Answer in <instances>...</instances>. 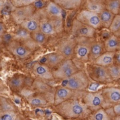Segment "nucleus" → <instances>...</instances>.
<instances>
[{"mask_svg": "<svg viewBox=\"0 0 120 120\" xmlns=\"http://www.w3.org/2000/svg\"><path fill=\"white\" fill-rule=\"evenodd\" d=\"M83 101L84 104L94 111L104 108V99L102 89L97 92L85 93L83 96Z\"/></svg>", "mask_w": 120, "mask_h": 120, "instance_id": "obj_7", "label": "nucleus"}, {"mask_svg": "<svg viewBox=\"0 0 120 120\" xmlns=\"http://www.w3.org/2000/svg\"><path fill=\"white\" fill-rule=\"evenodd\" d=\"M113 33L109 29L102 28L97 30L95 38L96 39L105 42L106 39H107Z\"/></svg>", "mask_w": 120, "mask_h": 120, "instance_id": "obj_27", "label": "nucleus"}, {"mask_svg": "<svg viewBox=\"0 0 120 120\" xmlns=\"http://www.w3.org/2000/svg\"><path fill=\"white\" fill-rule=\"evenodd\" d=\"M88 72L90 78L97 82L106 84L114 82L107 67L91 63Z\"/></svg>", "mask_w": 120, "mask_h": 120, "instance_id": "obj_4", "label": "nucleus"}, {"mask_svg": "<svg viewBox=\"0 0 120 120\" xmlns=\"http://www.w3.org/2000/svg\"><path fill=\"white\" fill-rule=\"evenodd\" d=\"M105 42L96 39L95 38L92 44L89 55V61L92 63L106 52Z\"/></svg>", "mask_w": 120, "mask_h": 120, "instance_id": "obj_14", "label": "nucleus"}, {"mask_svg": "<svg viewBox=\"0 0 120 120\" xmlns=\"http://www.w3.org/2000/svg\"><path fill=\"white\" fill-rule=\"evenodd\" d=\"M41 17L38 13H34L32 16L24 21L21 24L22 27L31 33L40 30Z\"/></svg>", "mask_w": 120, "mask_h": 120, "instance_id": "obj_12", "label": "nucleus"}, {"mask_svg": "<svg viewBox=\"0 0 120 120\" xmlns=\"http://www.w3.org/2000/svg\"><path fill=\"white\" fill-rule=\"evenodd\" d=\"M4 28L3 26L2 23H0V36L2 35L3 34V32L4 31Z\"/></svg>", "mask_w": 120, "mask_h": 120, "instance_id": "obj_43", "label": "nucleus"}, {"mask_svg": "<svg viewBox=\"0 0 120 120\" xmlns=\"http://www.w3.org/2000/svg\"><path fill=\"white\" fill-rule=\"evenodd\" d=\"M33 37L35 41L38 44H42L45 42L46 40L45 36L42 32L41 33L38 31L34 33Z\"/></svg>", "mask_w": 120, "mask_h": 120, "instance_id": "obj_35", "label": "nucleus"}, {"mask_svg": "<svg viewBox=\"0 0 120 120\" xmlns=\"http://www.w3.org/2000/svg\"><path fill=\"white\" fill-rule=\"evenodd\" d=\"M34 5L36 8H40L42 7L43 5V3L41 0H37L34 3Z\"/></svg>", "mask_w": 120, "mask_h": 120, "instance_id": "obj_41", "label": "nucleus"}, {"mask_svg": "<svg viewBox=\"0 0 120 120\" xmlns=\"http://www.w3.org/2000/svg\"><path fill=\"white\" fill-rule=\"evenodd\" d=\"M33 72L39 78L47 80L53 79V73L48 67L45 65L37 63L33 67Z\"/></svg>", "mask_w": 120, "mask_h": 120, "instance_id": "obj_17", "label": "nucleus"}, {"mask_svg": "<svg viewBox=\"0 0 120 120\" xmlns=\"http://www.w3.org/2000/svg\"><path fill=\"white\" fill-rule=\"evenodd\" d=\"M106 9L116 15L119 14L120 7V0H106Z\"/></svg>", "mask_w": 120, "mask_h": 120, "instance_id": "obj_26", "label": "nucleus"}, {"mask_svg": "<svg viewBox=\"0 0 120 120\" xmlns=\"http://www.w3.org/2000/svg\"><path fill=\"white\" fill-rule=\"evenodd\" d=\"M115 54V52L106 51L91 63L108 67L114 64Z\"/></svg>", "mask_w": 120, "mask_h": 120, "instance_id": "obj_18", "label": "nucleus"}, {"mask_svg": "<svg viewBox=\"0 0 120 120\" xmlns=\"http://www.w3.org/2000/svg\"><path fill=\"white\" fill-rule=\"evenodd\" d=\"M116 82H118V85H119V87L120 88V79H119L118 81H117Z\"/></svg>", "mask_w": 120, "mask_h": 120, "instance_id": "obj_46", "label": "nucleus"}, {"mask_svg": "<svg viewBox=\"0 0 120 120\" xmlns=\"http://www.w3.org/2000/svg\"><path fill=\"white\" fill-rule=\"evenodd\" d=\"M78 71V68L71 59L62 62L56 71L53 72V76L59 79H65Z\"/></svg>", "mask_w": 120, "mask_h": 120, "instance_id": "obj_9", "label": "nucleus"}, {"mask_svg": "<svg viewBox=\"0 0 120 120\" xmlns=\"http://www.w3.org/2000/svg\"><path fill=\"white\" fill-rule=\"evenodd\" d=\"M115 15V14L106 9L105 10L100 13L102 28H105L109 29Z\"/></svg>", "mask_w": 120, "mask_h": 120, "instance_id": "obj_22", "label": "nucleus"}, {"mask_svg": "<svg viewBox=\"0 0 120 120\" xmlns=\"http://www.w3.org/2000/svg\"><path fill=\"white\" fill-rule=\"evenodd\" d=\"M4 41H9L10 38H11V36L9 34H6L4 36Z\"/></svg>", "mask_w": 120, "mask_h": 120, "instance_id": "obj_42", "label": "nucleus"}, {"mask_svg": "<svg viewBox=\"0 0 120 120\" xmlns=\"http://www.w3.org/2000/svg\"><path fill=\"white\" fill-rule=\"evenodd\" d=\"M113 108L116 116H120V103L115 105Z\"/></svg>", "mask_w": 120, "mask_h": 120, "instance_id": "obj_40", "label": "nucleus"}, {"mask_svg": "<svg viewBox=\"0 0 120 120\" xmlns=\"http://www.w3.org/2000/svg\"><path fill=\"white\" fill-rule=\"evenodd\" d=\"M89 81L87 75L82 71H78L63 80L62 85L73 90H82L88 87Z\"/></svg>", "mask_w": 120, "mask_h": 120, "instance_id": "obj_2", "label": "nucleus"}, {"mask_svg": "<svg viewBox=\"0 0 120 120\" xmlns=\"http://www.w3.org/2000/svg\"><path fill=\"white\" fill-rule=\"evenodd\" d=\"M75 18L79 21L90 26L96 30L102 28L100 14L97 12L80 9L77 11Z\"/></svg>", "mask_w": 120, "mask_h": 120, "instance_id": "obj_5", "label": "nucleus"}, {"mask_svg": "<svg viewBox=\"0 0 120 120\" xmlns=\"http://www.w3.org/2000/svg\"><path fill=\"white\" fill-rule=\"evenodd\" d=\"M37 0H10L11 4L15 7H22L30 5Z\"/></svg>", "mask_w": 120, "mask_h": 120, "instance_id": "obj_31", "label": "nucleus"}, {"mask_svg": "<svg viewBox=\"0 0 120 120\" xmlns=\"http://www.w3.org/2000/svg\"><path fill=\"white\" fill-rule=\"evenodd\" d=\"M119 15H120V8H119Z\"/></svg>", "mask_w": 120, "mask_h": 120, "instance_id": "obj_47", "label": "nucleus"}, {"mask_svg": "<svg viewBox=\"0 0 120 120\" xmlns=\"http://www.w3.org/2000/svg\"><path fill=\"white\" fill-rule=\"evenodd\" d=\"M23 79L21 77L13 78L10 81V85L14 88L21 87L23 84Z\"/></svg>", "mask_w": 120, "mask_h": 120, "instance_id": "obj_36", "label": "nucleus"}, {"mask_svg": "<svg viewBox=\"0 0 120 120\" xmlns=\"http://www.w3.org/2000/svg\"><path fill=\"white\" fill-rule=\"evenodd\" d=\"M89 119L94 120H111L105 109L103 108L94 111L89 116Z\"/></svg>", "mask_w": 120, "mask_h": 120, "instance_id": "obj_25", "label": "nucleus"}, {"mask_svg": "<svg viewBox=\"0 0 120 120\" xmlns=\"http://www.w3.org/2000/svg\"><path fill=\"white\" fill-rule=\"evenodd\" d=\"M106 51L115 52L120 50V38L112 34L105 42Z\"/></svg>", "mask_w": 120, "mask_h": 120, "instance_id": "obj_19", "label": "nucleus"}, {"mask_svg": "<svg viewBox=\"0 0 120 120\" xmlns=\"http://www.w3.org/2000/svg\"><path fill=\"white\" fill-rule=\"evenodd\" d=\"M104 84L102 83H99V82H96V83H91L90 84V86L89 87V90L92 91H96L97 90V88H98L99 86H101V85Z\"/></svg>", "mask_w": 120, "mask_h": 120, "instance_id": "obj_39", "label": "nucleus"}, {"mask_svg": "<svg viewBox=\"0 0 120 120\" xmlns=\"http://www.w3.org/2000/svg\"><path fill=\"white\" fill-rule=\"evenodd\" d=\"M74 57L81 62L89 61V55L94 38L76 37Z\"/></svg>", "mask_w": 120, "mask_h": 120, "instance_id": "obj_3", "label": "nucleus"}, {"mask_svg": "<svg viewBox=\"0 0 120 120\" xmlns=\"http://www.w3.org/2000/svg\"><path fill=\"white\" fill-rule=\"evenodd\" d=\"M104 99V109L120 103V89L117 87H106L102 89Z\"/></svg>", "mask_w": 120, "mask_h": 120, "instance_id": "obj_8", "label": "nucleus"}, {"mask_svg": "<svg viewBox=\"0 0 120 120\" xmlns=\"http://www.w3.org/2000/svg\"><path fill=\"white\" fill-rule=\"evenodd\" d=\"M34 85L36 88L41 91H45L49 89V86L46 84L39 81H35Z\"/></svg>", "mask_w": 120, "mask_h": 120, "instance_id": "obj_37", "label": "nucleus"}, {"mask_svg": "<svg viewBox=\"0 0 120 120\" xmlns=\"http://www.w3.org/2000/svg\"><path fill=\"white\" fill-rule=\"evenodd\" d=\"M30 104L33 105H44L46 104V101L42 97H31L29 99Z\"/></svg>", "mask_w": 120, "mask_h": 120, "instance_id": "obj_34", "label": "nucleus"}, {"mask_svg": "<svg viewBox=\"0 0 120 120\" xmlns=\"http://www.w3.org/2000/svg\"><path fill=\"white\" fill-rule=\"evenodd\" d=\"M113 34H115V35L120 38V30H119V31H118L117 32H116V33H114Z\"/></svg>", "mask_w": 120, "mask_h": 120, "instance_id": "obj_44", "label": "nucleus"}, {"mask_svg": "<svg viewBox=\"0 0 120 120\" xmlns=\"http://www.w3.org/2000/svg\"><path fill=\"white\" fill-rule=\"evenodd\" d=\"M40 27L41 32L45 34H52L55 31L52 22L50 19H41Z\"/></svg>", "mask_w": 120, "mask_h": 120, "instance_id": "obj_24", "label": "nucleus"}, {"mask_svg": "<svg viewBox=\"0 0 120 120\" xmlns=\"http://www.w3.org/2000/svg\"><path fill=\"white\" fill-rule=\"evenodd\" d=\"M114 64L120 67V50L115 52Z\"/></svg>", "mask_w": 120, "mask_h": 120, "instance_id": "obj_38", "label": "nucleus"}, {"mask_svg": "<svg viewBox=\"0 0 120 120\" xmlns=\"http://www.w3.org/2000/svg\"><path fill=\"white\" fill-rule=\"evenodd\" d=\"M53 2L64 9L78 11L81 9L83 0H53Z\"/></svg>", "mask_w": 120, "mask_h": 120, "instance_id": "obj_15", "label": "nucleus"}, {"mask_svg": "<svg viewBox=\"0 0 120 120\" xmlns=\"http://www.w3.org/2000/svg\"><path fill=\"white\" fill-rule=\"evenodd\" d=\"M113 120H120V116H116L113 119Z\"/></svg>", "mask_w": 120, "mask_h": 120, "instance_id": "obj_45", "label": "nucleus"}, {"mask_svg": "<svg viewBox=\"0 0 120 120\" xmlns=\"http://www.w3.org/2000/svg\"><path fill=\"white\" fill-rule=\"evenodd\" d=\"M76 43L75 37L65 39L59 44V50L64 56L68 59L74 57Z\"/></svg>", "mask_w": 120, "mask_h": 120, "instance_id": "obj_11", "label": "nucleus"}, {"mask_svg": "<svg viewBox=\"0 0 120 120\" xmlns=\"http://www.w3.org/2000/svg\"><path fill=\"white\" fill-rule=\"evenodd\" d=\"M36 8L34 4L22 7H16L11 12V15L15 22L19 25L34 14Z\"/></svg>", "mask_w": 120, "mask_h": 120, "instance_id": "obj_10", "label": "nucleus"}, {"mask_svg": "<svg viewBox=\"0 0 120 120\" xmlns=\"http://www.w3.org/2000/svg\"><path fill=\"white\" fill-rule=\"evenodd\" d=\"M58 107V111L67 118L77 119L88 115L91 112L87 106L81 104L75 100H67L62 102Z\"/></svg>", "mask_w": 120, "mask_h": 120, "instance_id": "obj_1", "label": "nucleus"}, {"mask_svg": "<svg viewBox=\"0 0 120 120\" xmlns=\"http://www.w3.org/2000/svg\"><path fill=\"white\" fill-rule=\"evenodd\" d=\"M46 12L50 17L63 18L62 8L54 2H51L47 6Z\"/></svg>", "mask_w": 120, "mask_h": 120, "instance_id": "obj_20", "label": "nucleus"}, {"mask_svg": "<svg viewBox=\"0 0 120 120\" xmlns=\"http://www.w3.org/2000/svg\"><path fill=\"white\" fill-rule=\"evenodd\" d=\"M109 29L113 34L120 30V15L117 14L115 15Z\"/></svg>", "mask_w": 120, "mask_h": 120, "instance_id": "obj_30", "label": "nucleus"}, {"mask_svg": "<svg viewBox=\"0 0 120 120\" xmlns=\"http://www.w3.org/2000/svg\"><path fill=\"white\" fill-rule=\"evenodd\" d=\"M55 31L59 33L63 29V22L62 18L50 17Z\"/></svg>", "mask_w": 120, "mask_h": 120, "instance_id": "obj_32", "label": "nucleus"}, {"mask_svg": "<svg viewBox=\"0 0 120 120\" xmlns=\"http://www.w3.org/2000/svg\"></svg>", "mask_w": 120, "mask_h": 120, "instance_id": "obj_48", "label": "nucleus"}, {"mask_svg": "<svg viewBox=\"0 0 120 120\" xmlns=\"http://www.w3.org/2000/svg\"><path fill=\"white\" fill-rule=\"evenodd\" d=\"M106 0H83L81 9L101 13L105 8Z\"/></svg>", "mask_w": 120, "mask_h": 120, "instance_id": "obj_13", "label": "nucleus"}, {"mask_svg": "<svg viewBox=\"0 0 120 120\" xmlns=\"http://www.w3.org/2000/svg\"><path fill=\"white\" fill-rule=\"evenodd\" d=\"M8 49L14 55L20 57H25L30 53V51L26 47L16 41L10 42Z\"/></svg>", "mask_w": 120, "mask_h": 120, "instance_id": "obj_16", "label": "nucleus"}, {"mask_svg": "<svg viewBox=\"0 0 120 120\" xmlns=\"http://www.w3.org/2000/svg\"><path fill=\"white\" fill-rule=\"evenodd\" d=\"M16 115L12 111H3L0 114V120H15Z\"/></svg>", "mask_w": 120, "mask_h": 120, "instance_id": "obj_33", "label": "nucleus"}, {"mask_svg": "<svg viewBox=\"0 0 120 120\" xmlns=\"http://www.w3.org/2000/svg\"><path fill=\"white\" fill-rule=\"evenodd\" d=\"M63 58L64 56L60 53H51L47 56V57L43 58L42 61L43 62H46L47 64L50 66H54L61 61Z\"/></svg>", "mask_w": 120, "mask_h": 120, "instance_id": "obj_23", "label": "nucleus"}, {"mask_svg": "<svg viewBox=\"0 0 120 120\" xmlns=\"http://www.w3.org/2000/svg\"><path fill=\"white\" fill-rule=\"evenodd\" d=\"M15 38L18 40L26 41L30 40V37L29 31L23 28V29H20L17 31Z\"/></svg>", "mask_w": 120, "mask_h": 120, "instance_id": "obj_29", "label": "nucleus"}, {"mask_svg": "<svg viewBox=\"0 0 120 120\" xmlns=\"http://www.w3.org/2000/svg\"><path fill=\"white\" fill-rule=\"evenodd\" d=\"M107 67L113 81L116 82L120 79V67L114 64Z\"/></svg>", "mask_w": 120, "mask_h": 120, "instance_id": "obj_28", "label": "nucleus"}, {"mask_svg": "<svg viewBox=\"0 0 120 120\" xmlns=\"http://www.w3.org/2000/svg\"><path fill=\"white\" fill-rule=\"evenodd\" d=\"M72 90L65 87L59 89L55 96L56 102L59 104L71 98L74 94Z\"/></svg>", "mask_w": 120, "mask_h": 120, "instance_id": "obj_21", "label": "nucleus"}, {"mask_svg": "<svg viewBox=\"0 0 120 120\" xmlns=\"http://www.w3.org/2000/svg\"><path fill=\"white\" fill-rule=\"evenodd\" d=\"M97 30L78 21L75 17L72 21L71 34L73 37H95Z\"/></svg>", "mask_w": 120, "mask_h": 120, "instance_id": "obj_6", "label": "nucleus"}]
</instances>
